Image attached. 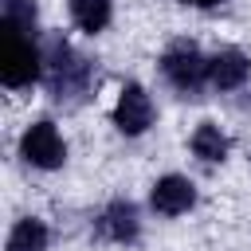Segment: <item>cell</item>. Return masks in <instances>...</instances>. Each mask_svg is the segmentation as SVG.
<instances>
[{
	"mask_svg": "<svg viewBox=\"0 0 251 251\" xmlns=\"http://www.w3.org/2000/svg\"><path fill=\"white\" fill-rule=\"evenodd\" d=\"M43 71V55L31 47V39L16 27L4 24V35H0V78L4 86H27L35 82Z\"/></svg>",
	"mask_w": 251,
	"mask_h": 251,
	"instance_id": "obj_1",
	"label": "cell"
},
{
	"mask_svg": "<svg viewBox=\"0 0 251 251\" xmlns=\"http://www.w3.org/2000/svg\"><path fill=\"white\" fill-rule=\"evenodd\" d=\"M161 71H165V78H169L176 90H196V86L208 78V59L200 55V47H196V43L176 39V43L165 51Z\"/></svg>",
	"mask_w": 251,
	"mask_h": 251,
	"instance_id": "obj_2",
	"label": "cell"
},
{
	"mask_svg": "<svg viewBox=\"0 0 251 251\" xmlns=\"http://www.w3.org/2000/svg\"><path fill=\"white\" fill-rule=\"evenodd\" d=\"M20 153H24V161L35 165V169H59V165L67 161V145H63V137H59V129H55L51 122L27 126L24 137H20Z\"/></svg>",
	"mask_w": 251,
	"mask_h": 251,
	"instance_id": "obj_3",
	"label": "cell"
},
{
	"mask_svg": "<svg viewBox=\"0 0 251 251\" xmlns=\"http://www.w3.org/2000/svg\"><path fill=\"white\" fill-rule=\"evenodd\" d=\"M114 126L122 133H145L153 126V102H149L145 86H137V82L122 86V94L114 102Z\"/></svg>",
	"mask_w": 251,
	"mask_h": 251,
	"instance_id": "obj_4",
	"label": "cell"
},
{
	"mask_svg": "<svg viewBox=\"0 0 251 251\" xmlns=\"http://www.w3.org/2000/svg\"><path fill=\"white\" fill-rule=\"evenodd\" d=\"M149 204L161 212V216H180V212H188L192 204H196V188H192V180L188 176H161L157 184H153V192H149Z\"/></svg>",
	"mask_w": 251,
	"mask_h": 251,
	"instance_id": "obj_5",
	"label": "cell"
},
{
	"mask_svg": "<svg viewBox=\"0 0 251 251\" xmlns=\"http://www.w3.org/2000/svg\"><path fill=\"white\" fill-rule=\"evenodd\" d=\"M98 231H102L106 239H114V243H133V239H137V208H133L129 200H114V204L102 212Z\"/></svg>",
	"mask_w": 251,
	"mask_h": 251,
	"instance_id": "obj_6",
	"label": "cell"
},
{
	"mask_svg": "<svg viewBox=\"0 0 251 251\" xmlns=\"http://www.w3.org/2000/svg\"><path fill=\"white\" fill-rule=\"evenodd\" d=\"M247 71H251V63H247V55L235 51V47L220 51L216 59H208V78H212V86H220V90H235V86L247 78Z\"/></svg>",
	"mask_w": 251,
	"mask_h": 251,
	"instance_id": "obj_7",
	"label": "cell"
},
{
	"mask_svg": "<svg viewBox=\"0 0 251 251\" xmlns=\"http://www.w3.org/2000/svg\"><path fill=\"white\" fill-rule=\"evenodd\" d=\"M227 149H231L227 133H224L220 126H212V122H204V126L192 133V153H196L200 161H224Z\"/></svg>",
	"mask_w": 251,
	"mask_h": 251,
	"instance_id": "obj_8",
	"label": "cell"
},
{
	"mask_svg": "<svg viewBox=\"0 0 251 251\" xmlns=\"http://www.w3.org/2000/svg\"><path fill=\"white\" fill-rule=\"evenodd\" d=\"M8 251H47V227H43V220L24 216L12 227V235H8Z\"/></svg>",
	"mask_w": 251,
	"mask_h": 251,
	"instance_id": "obj_9",
	"label": "cell"
},
{
	"mask_svg": "<svg viewBox=\"0 0 251 251\" xmlns=\"http://www.w3.org/2000/svg\"><path fill=\"white\" fill-rule=\"evenodd\" d=\"M71 16L82 31H102L110 24V0H71Z\"/></svg>",
	"mask_w": 251,
	"mask_h": 251,
	"instance_id": "obj_10",
	"label": "cell"
},
{
	"mask_svg": "<svg viewBox=\"0 0 251 251\" xmlns=\"http://www.w3.org/2000/svg\"><path fill=\"white\" fill-rule=\"evenodd\" d=\"M0 12H4V24L16 27V31L35 27V4L31 0H0Z\"/></svg>",
	"mask_w": 251,
	"mask_h": 251,
	"instance_id": "obj_11",
	"label": "cell"
},
{
	"mask_svg": "<svg viewBox=\"0 0 251 251\" xmlns=\"http://www.w3.org/2000/svg\"><path fill=\"white\" fill-rule=\"evenodd\" d=\"M180 4H196V8H212V4H220V0H180Z\"/></svg>",
	"mask_w": 251,
	"mask_h": 251,
	"instance_id": "obj_12",
	"label": "cell"
}]
</instances>
